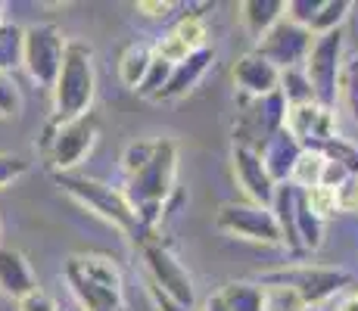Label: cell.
I'll list each match as a JSON object with an SVG mask.
<instances>
[{
	"label": "cell",
	"mask_w": 358,
	"mask_h": 311,
	"mask_svg": "<svg viewBox=\"0 0 358 311\" xmlns=\"http://www.w3.org/2000/svg\"><path fill=\"white\" fill-rule=\"evenodd\" d=\"M63 277L85 311H128L125 289H122V271L109 255H69L63 265Z\"/></svg>",
	"instance_id": "6da1fadb"
},
{
	"label": "cell",
	"mask_w": 358,
	"mask_h": 311,
	"mask_svg": "<svg viewBox=\"0 0 358 311\" xmlns=\"http://www.w3.org/2000/svg\"><path fill=\"white\" fill-rule=\"evenodd\" d=\"M175 171H178V150L171 140H156L153 156L137 175L128 178L125 199L141 218L143 231H153L159 215L165 212V199L175 190Z\"/></svg>",
	"instance_id": "7a4b0ae2"
},
{
	"label": "cell",
	"mask_w": 358,
	"mask_h": 311,
	"mask_svg": "<svg viewBox=\"0 0 358 311\" xmlns=\"http://www.w3.org/2000/svg\"><path fill=\"white\" fill-rule=\"evenodd\" d=\"M53 119L69 122L91 113L97 75H94V50L85 41H66V53L53 81Z\"/></svg>",
	"instance_id": "3957f363"
},
{
	"label": "cell",
	"mask_w": 358,
	"mask_h": 311,
	"mask_svg": "<svg viewBox=\"0 0 358 311\" xmlns=\"http://www.w3.org/2000/svg\"><path fill=\"white\" fill-rule=\"evenodd\" d=\"M53 178H57V184L63 187V193H69L72 199H78L85 209L97 212L103 221L115 224L119 231H125L134 243H141L147 233H153V231H143L141 218L134 215V209L128 205V199L122 190H113L109 184L97 181V178H85V175H53Z\"/></svg>",
	"instance_id": "277c9868"
},
{
	"label": "cell",
	"mask_w": 358,
	"mask_h": 311,
	"mask_svg": "<svg viewBox=\"0 0 358 311\" xmlns=\"http://www.w3.org/2000/svg\"><path fill=\"white\" fill-rule=\"evenodd\" d=\"M97 134H100V122L94 113H85L69 122L50 119V124L44 128V137H41V153L47 156V162L53 165L57 175H69L94 150Z\"/></svg>",
	"instance_id": "5b68a950"
},
{
	"label": "cell",
	"mask_w": 358,
	"mask_h": 311,
	"mask_svg": "<svg viewBox=\"0 0 358 311\" xmlns=\"http://www.w3.org/2000/svg\"><path fill=\"white\" fill-rule=\"evenodd\" d=\"M287 119V103L280 91L268 96H246L240 94V113H237V131H234V147L256 150L284 128Z\"/></svg>",
	"instance_id": "8992f818"
},
{
	"label": "cell",
	"mask_w": 358,
	"mask_h": 311,
	"mask_svg": "<svg viewBox=\"0 0 358 311\" xmlns=\"http://www.w3.org/2000/svg\"><path fill=\"white\" fill-rule=\"evenodd\" d=\"M340 53H343V31H327L318 34L312 41V50H308L306 62H302V72L308 78V87L315 94V103L334 113L336 106V94H340Z\"/></svg>",
	"instance_id": "52a82bcc"
},
{
	"label": "cell",
	"mask_w": 358,
	"mask_h": 311,
	"mask_svg": "<svg viewBox=\"0 0 358 311\" xmlns=\"http://www.w3.org/2000/svg\"><path fill=\"white\" fill-rule=\"evenodd\" d=\"M137 246H141V255H143V261H147L150 283H153L159 293L169 296V299H175L178 305L194 308V280H190V274L184 271V265L178 261V255L162 243V237L147 233Z\"/></svg>",
	"instance_id": "ba28073f"
},
{
	"label": "cell",
	"mask_w": 358,
	"mask_h": 311,
	"mask_svg": "<svg viewBox=\"0 0 358 311\" xmlns=\"http://www.w3.org/2000/svg\"><path fill=\"white\" fill-rule=\"evenodd\" d=\"M63 53H66V38L59 31V25L38 22L31 29H22V66L31 75L34 85L53 87Z\"/></svg>",
	"instance_id": "9c48e42d"
},
{
	"label": "cell",
	"mask_w": 358,
	"mask_h": 311,
	"mask_svg": "<svg viewBox=\"0 0 358 311\" xmlns=\"http://www.w3.org/2000/svg\"><path fill=\"white\" fill-rule=\"evenodd\" d=\"M262 283H278V287H290L296 296L308 305H321L330 296H336L343 287L349 283L346 271H336V268H318V265H299L290 271H274L265 274Z\"/></svg>",
	"instance_id": "30bf717a"
},
{
	"label": "cell",
	"mask_w": 358,
	"mask_h": 311,
	"mask_svg": "<svg viewBox=\"0 0 358 311\" xmlns=\"http://www.w3.org/2000/svg\"><path fill=\"white\" fill-rule=\"evenodd\" d=\"M312 41H315L312 31L284 16L280 22H274L271 29L262 34L256 53L262 59L271 62L278 72H287V68H302L308 50H312Z\"/></svg>",
	"instance_id": "8fae6325"
},
{
	"label": "cell",
	"mask_w": 358,
	"mask_h": 311,
	"mask_svg": "<svg viewBox=\"0 0 358 311\" xmlns=\"http://www.w3.org/2000/svg\"><path fill=\"white\" fill-rule=\"evenodd\" d=\"M218 231L231 233L240 240H252V243H271L280 246V227L274 221L271 209H262L256 203H228L218 209L215 218Z\"/></svg>",
	"instance_id": "7c38bea8"
},
{
	"label": "cell",
	"mask_w": 358,
	"mask_h": 311,
	"mask_svg": "<svg viewBox=\"0 0 358 311\" xmlns=\"http://www.w3.org/2000/svg\"><path fill=\"white\" fill-rule=\"evenodd\" d=\"M284 128L293 134V140L302 150H318L324 140L336 137V119L334 113L318 103H302V106H287Z\"/></svg>",
	"instance_id": "4fadbf2b"
},
{
	"label": "cell",
	"mask_w": 358,
	"mask_h": 311,
	"mask_svg": "<svg viewBox=\"0 0 358 311\" xmlns=\"http://www.w3.org/2000/svg\"><path fill=\"white\" fill-rule=\"evenodd\" d=\"M234 175H237L243 193L250 196V203L262 205V209H268V205L274 203V187L278 184L268 178V171L262 168L259 156L252 153V150L234 147Z\"/></svg>",
	"instance_id": "5bb4252c"
},
{
	"label": "cell",
	"mask_w": 358,
	"mask_h": 311,
	"mask_svg": "<svg viewBox=\"0 0 358 311\" xmlns=\"http://www.w3.org/2000/svg\"><path fill=\"white\" fill-rule=\"evenodd\" d=\"M302 147L293 140V134L287 128H280L278 134H271L265 143L256 150L262 168L268 171V178H271L274 184H287L290 181V171L296 165V159H299Z\"/></svg>",
	"instance_id": "9a60e30c"
},
{
	"label": "cell",
	"mask_w": 358,
	"mask_h": 311,
	"mask_svg": "<svg viewBox=\"0 0 358 311\" xmlns=\"http://www.w3.org/2000/svg\"><path fill=\"white\" fill-rule=\"evenodd\" d=\"M234 81H237L240 94H246V96H268V94L278 91L280 72L268 59H262L259 53L252 50V53H246V57L237 59V66H234Z\"/></svg>",
	"instance_id": "2e32d148"
},
{
	"label": "cell",
	"mask_w": 358,
	"mask_h": 311,
	"mask_svg": "<svg viewBox=\"0 0 358 311\" xmlns=\"http://www.w3.org/2000/svg\"><path fill=\"white\" fill-rule=\"evenodd\" d=\"M209 62H212V50H209V47L190 53L187 59L175 62V68H171V78L165 81V87L153 96V100H178V96H184L187 91H194L196 81L203 78L206 68H209Z\"/></svg>",
	"instance_id": "e0dca14e"
},
{
	"label": "cell",
	"mask_w": 358,
	"mask_h": 311,
	"mask_svg": "<svg viewBox=\"0 0 358 311\" xmlns=\"http://www.w3.org/2000/svg\"><path fill=\"white\" fill-rule=\"evenodd\" d=\"M0 289L13 299H22L31 289H38V280H34V271L19 249L0 246Z\"/></svg>",
	"instance_id": "ac0fdd59"
},
{
	"label": "cell",
	"mask_w": 358,
	"mask_h": 311,
	"mask_svg": "<svg viewBox=\"0 0 358 311\" xmlns=\"http://www.w3.org/2000/svg\"><path fill=\"white\" fill-rule=\"evenodd\" d=\"M150 62H153V50H150L147 44H128L125 50H122V57H119L122 85L131 87V91H137L141 81L147 78V72H150Z\"/></svg>",
	"instance_id": "d6986e66"
},
{
	"label": "cell",
	"mask_w": 358,
	"mask_h": 311,
	"mask_svg": "<svg viewBox=\"0 0 358 311\" xmlns=\"http://www.w3.org/2000/svg\"><path fill=\"white\" fill-rule=\"evenodd\" d=\"M240 10H243V25L250 29L252 38H262L274 22L284 19V3L280 0H250Z\"/></svg>",
	"instance_id": "ffe728a7"
},
{
	"label": "cell",
	"mask_w": 358,
	"mask_h": 311,
	"mask_svg": "<svg viewBox=\"0 0 358 311\" xmlns=\"http://www.w3.org/2000/svg\"><path fill=\"white\" fill-rule=\"evenodd\" d=\"M218 296H222L228 311H265V289H262V283L234 280Z\"/></svg>",
	"instance_id": "44dd1931"
},
{
	"label": "cell",
	"mask_w": 358,
	"mask_h": 311,
	"mask_svg": "<svg viewBox=\"0 0 358 311\" xmlns=\"http://www.w3.org/2000/svg\"><path fill=\"white\" fill-rule=\"evenodd\" d=\"M321 171H324V156L315 153V150H302L290 171V184L296 190H312L321 184Z\"/></svg>",
	"instance_id": "7402d4cb"
},
{
	"label": "cell",
	"mask_w": 358,
	"mask_h": 311,
	"mask_svg": "<svg viewBox=\"0 0 358 311\" xmlns=\"http://www.w3.org/2000/svg\"><path fill=\"white\" fill-rule=\"evenodd\" d=\"M16 66H22V29L0 22V75H10Z\"/></svg>",
	"instance_id": "603a6c76"
},
{
	"label": "cell",
	"mask_w": 358,
	"mask_h": 311,
	"mask_svg": "<svg viewBox=\"0 0 358 311\" xmlns=\"http://www.w3.org/2000/svg\"><path fill=\"white\" fill-rule=\"evenodd\" d=\"M280 96H284L287 106H302V103H315V94L308 87V78L302 68H287L280 72V85H278Z\"/></svg>",
	"instance_id": "cb8c5ba5"
},
{
	"label": "cell",
	"mask_w": 358,
	"mask_h": 311,
	"mask_svg": "<svg viewBox=\"0 0 358 311\" xmlns=\"http://www.w3.org/2000/svg\"><path fill=\"white\" fill-rule=\"evenodd\" d=\"M315 153H321L327 162L343 165L349 175H358V147H355V143H349V140H343L340 134L330 137V140H324L318 150H315Z\"/></svg>",
	"instance_id": "d4e9b609"
},
{
	"label": "cell",
	"mask_w": 358,
	"mask_h": 311,
	"mask_svg": "<svg viewBox=\"0 0 358 311\" xmlns=\"http://www.w3.org/2000/svg\"><path fill=\"white\" fill-rule=\"evenodd\" d=\"M346 13H349L346 0H327V3L318 6V13H315L308 31H312L315 38H318V34H327V31H336L340 29V22L346 19Z\"/></svg>",
	"instance_id": "484cf974"
},
{
	"label": "cell",
	"mask_w": 358,
	"mask_h": 311,
	"mask_svg": "<svg viewBox=\"0 0 358 311\" xmlns=\"http://www.w3.org/2000/svg\"><path fill=\"white\" fill-rule=\"evenodd\" d=\"M262 289H265V311H306V302H302L290 287L262 283Z\"/></svg>",
	"instance_id": "4316f807"
},
{
	"label": "cell",
	"mask_w": 358,
	"mask_h": 311,
	"mask_svg": "<svg viewBox=\"0 0 358 311\" xmlns=\"http://www.w3.org/2000/svg\"><path fill=\"white\" fill-rule=\"evenodd\" d=\"M175 34L187 44L190 53H196V50H203L206 47V22L199 19V13H187V16L175 25Z\"/></svg>",
	"instance_id": "83f0119b"
},
{
	"label": "cell",
	"mask_w": 358,
	"mask_h": 311,
	"mask_svg": "<svg viewBox=\"0 0 358 311\" xmlns=\"http://www.w3.org/2000/svg\"><path fill=\"white\" fill-rule=\"evenodd\" d=\"M302 199H306V205H308V212L312 215H318L321 221L330 218V215H336V193L334 190H327V187H312V190H302Z\"/></svg>",
	"instance_id": "f1b7e54d"
},
{
	"label": "cell",
	"mask_w": 358,
	"mask_h": 311,
	"mask_svg": "<svg viewBox=\"0 0 358 311\" xmlns=\"http://www.w3.org/2000/svg\"><path fill=\"white\" fill-rule=\"evenodd\" d=\"M153 147L156 140H134L125 147V156H122V168H125V175H137V171L143 168V165L150 162V156H153Z\"/></svg>",
	"instance_id": "f546056e"
},
{
	"label": "cell",
	"mask_w": 358,
	"mask_h": 311,
	"mask_svg": "<svg viewBox=\"0 0 358 311\" xmlns=\"http://www.w3.org/2000/svg\"><path fill=\"white\" fill-rule=\"evenodd\" d=\"M22 109V94L13 75H0V119H13Z\"/></svg>",
	"instance_id": "4dcf8cb0"
},
{
	"label": "cell",
	"mask_w": 358,
	"mask_h": 311,
	"mask_svg": "<svg viewBox=\"0 0 358 311\" xmlns=\"http://www.w3.org/2000/svg\"><path fill=\"white\" fill-rule=\"evenodd\" d=\"M340 94H343V100L349 103L352 115L358 119V59H352V62H349V66L340 72Z\"/></svg>",
	"instance_id": "1f68e13d"
},
{
	"label": "cell",
	"mask_w": 358,
	"mask_h": 311,
	"mask_svg": "<svg viewBox=\"0 0 358 311\" xmlns=\"http://www.w3.org/2000/svg\"><path fill=\"white\" fill-rule=\"evenodd\" d=\"M29 171V162L22 156H13V153H0V187H10L13 181Z\"/></svg>",
	"instance_id": "d6a6232c"
},
{
	"label": "cell",
	"mask_w": 358,
	"mask_h": 311,
	"mask_svg": "<svg viewBox=\"0 0 358 311\" xmlns=\"http://www.w3.org/2000/svg\"><path fill=\"white\" fill-rule=\"evenodd\" d=\"M334 193H336V212H358V175H349Z\"/></svg>",
	"instance_id": "836d02e7"
},
{
	"label": "cell",
	"mask_w": 358,
	"mask_h": 311,
	"mask_svg": "<svg viewBox=\"0 0 358 311\" xmlns=\"http://www.w3.org/2000/svg\"><path fill=\"white\" fill-rule=\"evenodd\" d=\"M19 311H59L57 308V299H53L47 289H31L29 296H22V299H16Z\"/></svg>",
	"instance_id": "e575fe53"
},
{
	"label": "cell",
	"mask_w": 358,
	"mask_h": 311,
	"mask_svg": "<svg viewBox=\"0 0 358 311\" xmlns=\"http://www.w3.org/2000/svg\"><path fill=\"white\" fill-rule=\"evenodd\" d=\"M150 296H153V305H156V311H194V308H184V305H178L175 299H169L165 293H159V289L150 283Z\"/></svg>",
	"instance_id": "d590c367"
},
{
	"label": "cell",
	"mask_w": 358,
	"mask_h": 311,
	"mask_svg": "<svg viewBox=\"0 0 358 311\" xmlns=\"http://www.w3.org/2000/svg\"><path fill=\"white\" fill-rule=\"evenodd\" d=\"M137 10L147 13V16H169V13L175 10V3H159V0H141V3H137Z\"/></svg>",
	"instance_id": "8d00e7d4"
},
{
	"label": "cell",
	"mask_w": 358,
	"mask_h": 311,
	"mask_svg": "<svg viewBox=\"0 0 358 311\" xmlns=\"http://www.w3.org/2000/svg\"><path fill=\"white\" fill-rule=\"evenodd\" d=\"M203 311H228L222 302V296H209V299L203 302Z\"/></svg>",
	"instance_id": "74e56055"
},
{
	"label": "cell",
	"mask_w": 358,
	"mask_h": 311,
	"mask_svg": "<svg viewBox=\"0 0 358 311\" xmlns=\"http://www.w3.org/2000/svg\"><path fill=\"white\" fill-rule=\"evenodd\" d=\"M336 311H358V293H349L346 299L336 305Z\"/></svg>",
	"instance_id": "f35d334b"
},
{
	"label": "cell",
	"mask_w": 358,
	"mask_h": 311,
	"mask_svg": "<svg viewBox=\"0 0 358 311\" xmlns=\"http://www.w3.org/2000/svg\"><path fill=\"white\" fill-rule=\"evenodd\" d=\"M0 22H3V3H0Z\"/></svg>",
	"instance_id": "ab89813d"
}]
</instances>
